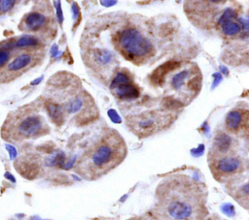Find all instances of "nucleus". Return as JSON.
I'll return each mask as SVG.
<instances>
[{
  "label": "nucleus",
  "instance_id": "26",
  "mask_svg": "<svg viewBox=\"0 0 249 220\" xmlns=\"http://www.w3.org/2000/svg\"><path fill=\"white\" fill-rule=\"evenodd\" d=\"M71 10H72V13H73V18H74V19L77 18L78 16H79V8H78V6H77L75 3L72 5Z\"/></svg>",
  "mask_w": 249,
  "mask_h": 220
},
{
  "label": "nucleus",
  "instance_id": "24",
  "mask_svg": "<svg viewBox=\"0 0 249 220\" xmlns=\"http://www.w3.org/2000/svg\"><path fill=\"white\" fill-rule=\"evenodd\" d=\"M10 53L8 51L0 50V66H2L8 59H9Z\"/></svg>",
  "mask_w": 249,
  "mask_h": 220
},
{
  "label": "nucleus",
  "instance_id": "29",
  "mask_svg": "<svg viewBox=\"0 0 249 220\" xmlns=\"http://www.w3.org/2000/svg\"><path fill=\"white\" fill-rule=\"evenodd\" d=\"M100 3L104 6H112L113 4H116V1H101Z\"/></svg>",
  "mask_w": 249,
  "mask_h": 220
},
{
  "label": "nucleus",
  "instance_id": "28",
  "mask_svg": "<svg viewBox=\"0 0 249 220\" xmlns=\"http://www.w3.org/2000/svg\"><path fill=\"white\" fill-rule=\"evenodd\" d=\"M42 79H43V76L40 77V78H38V79H34V80H32V81H31V85H36V84L40 83V82L42 81Z\"/></svg>",
  "mask_w": 249,
  "mask_h": 220
},
{
  "label": "nucleus",
  "instance_id": "9",
  "mask_svg": "<svg viewBox=\"0 0 249 220\" xmlns=\"http://www.w3.org/2000/svg\"><path fill=\"white\" fill-rule=\"evenodd\" d=\"M234 149V145L232 142V139L228 134L221 132L218 133L214 139L213 145L209 151V153L214 154H222L227 153Z\"/></svg>",
  "mask_w": 249,
  "mask_h": 220
},
{
  "label": "nucleus",
  "instance_id": "17",
  "mask_svg": "<svg viewBox=\"0 0 249 220\" xmlns=\"http://www.w3.org/2000/svg\"><path fill=\"white\" fill-rule=\"evenodd\" d=\"M39 44V40L32 35H23L21 36L17 42L16 47H34Z\"/></svg>",
  "mask_w": 249,
  "mask_h": 220
},
{
  "label": "nucleus",
  "instance_id": "6",
  "mask_svg": "<svg viewBox=\"0 0 249 220\" xmlns=\"http://www.w3.org/2000/svg\"><path fill=\"white\" fill-rule=\"evenodd\" d=\"M110 89L119 98L123 100H132L138 97L139 90L124 73H119L113 79Z\"/></svg>",
  "mask_w": 249,
  "mask_h": 220
},
{
  "label": "nucleus",
  "instance_id": "7",
  "mask_svg": "<svg viewBox=\"0 0 249 220\" xmlns=\"http://www.w3.org/2000/svg\"><path fill=\"white\" fill-rule=\"evenodd\" d=\"M42 128V119L38 115H28L24 117L18 126V132L24 137L36 135Z\"/></svg>",
  "mask_w": 249,
  "mask_h": 220
},
{
  "label": "nucleus",
  "instance_id": "3",
  "mask_svg": "<svg viewBox=\"0 0 249 220\" xmlns=\"http://www.w3.org/2000/svg\"><path fill=\"white\" fill-rule=\"evenodd\" d=\"M208 164L213 177L219 182L230 181L249 170V160L235 149L222 154L208 153Z\"/></svg>",
  "mask_w": 249,
  "mask_h": 220
},
{
  "label": "nucleus",
  "instance_id": "10",
  "mask_svg": "<svg viewBox=\"0 0 249 220\" xmlns=\"http://www.w3.org/2000/svg\"><path fill=\"white\" fill-rule=\"evenodd\" d=\"M245 120H246L245 113L242 110H233L227 114L226 126L229 131L232 133H237L243 130L246 122Z\"/></svg>",
  "mask_w": 249,
  "mask_h": 220
},
{
  "label": "nucleus",
  "instance_id": "8",
  "mask_svg": "<svg viewBox=\"0 0 249 220\" xmlns=\"http://www.w3.org/2000/svg\"><path fill=\"white\" fill-rule=\"evenodd\" d=\"M235 16L234 12L231 9H227L221 16L219 19V23L221 25L222 31L227 36H233L240 31V26L237 22L233 21V17Z\"/></svg>",
  "mask_w": 249,
  "mask_h": 220
},
{
  "label": "nucleus",
  "instance_id": "19",
  "mask_svg": "<svg viewBox=\"0 0 249 220\" xmlns=\"http://www.w3.org/2000/svg\"><path fill=\"white\" fill-rule=\"evenodd\" d=\"M15 3L16 2L12 1V0H2V1H0V9L3 12H8L14 7Z\"/></svg>",
  "mask_w": 249,
  "mask_h": 220
},
{
  "label": "nucleus",
  "instance_id": "22",
  "mask_svg": "<svg viewBox=\"0 0 249 220\" xmlns=\"http://www.w3.org/2000/svg\"><path fill=\"white\" fill-rule=\"evenodd\" d=\"M221 209L224 211V213H226L229 216H231V215L234 214V208L231 204H227L223 205V207H221Z\"/></svg>",
  "mask_w": 249,
  "mask_h": 220
},
{
  "label": "nucleus",
  "instance_id": "21",
  "mask_svg": "<svg viewBox=\"0 0 249 220\" xmlns=\"http://www.w3.org/2000/svg\"><path fill=\"white\" fill-rule=\"evenodd\" d=\"M108 116L115 123H120L121 122V117L119 116V114L117 113V111L115 110H108Z\"/></svg>",
  "mask_w": 249,
  "mask_h": 220
},
{
  "label": "nucleus",
  "instance_id": "2",
  "mask_svg": "<svg viewBox=\"0 0 249 220\" xmlns=\"http://www.w3.org/2000/svg\"><path fill=\"white\" fill-rule=\"evenodd\" d=\"M126 156V146L117 132L104 137L83 157L80 173L88 179H95L119 166Z\"/></svg>",
  "mask_w": 249,
  "mask_h": 220
},
{
  "label": "nucleus",
  "instance_id": "18",
  "mask_svg": "<svg viewBox=\"0 0 249 220\" xmlns=\"http://www.w3.org/2000/svg\"><path fill=\"white\" fill-rule=\"evenodd\" d=\"M83 104H84L83 99L81 97H76L69 102V104L66 107V110L68 113H75L82 109Z\"/></svg>",
  "mask_w": 249,
  "mask_h": 220
},
{
  "label": "nucleus",
  "instance_id": "13",
  "mask_svg": "<svg viewBox=\"0 0 249 220\" xmlns=\"http://www.w3.org/2000/svg\"><path fill=\"white\" fill-rule=\"evenodd\" d=\"M46 21V17L44 15L40 13H30L26 16L24 23L25 26L30 30H37L43 26Z\"/></svg>",
  "mask_w": 249,
  "mask_h": 220
},
{
  "label": "nucleus",
  "instance_id": "1",
  "mask_svg": "<svg viewBox=\"0 0 249 220\" xmlns=\"http://www.w3.org/2000/svg\"><path fill=\"white\" fill-rule=\"evenodd\" d=\"M207 192L205 186L186 174L163 179L156 190L155 220H205Z\"/></svg>",
  "mask_w": 249,
  "mask_h": 220
},
{
  "label": "nucleus",
  "instance_id": "20",
  "mask_svg": "<svg viewBox=\"0 0 249 220\" xmlns=\"http://www.w3.org/2000/svg\"><path fill=\"white\" fill-rule=\"evenodd\" d=\"M53 5H54V7H55L57 19H58L59 23H62V21H63V14H62L61 6H60V1H54V2H53Z\"/></svg>",
  "mask_w": 249,
  "mask_h": 220
},
{
  "label": "nucleus",
  "instance_id": "5",
  "mask_svg": "<svg viewBox=\"0 0 249 220\" xmlns=\"http://www.w3.org/2000/svg\"><path fill=\"white\" fill-rule=\"evenodd\" d=\"M228 193L244 208L249 209V175H238L227 184Z\"/></svg>",
  "mask_w": 249,
  "mask_h": 220
},
{
  "label": "nucleus",
  "instance_id": "27",
  "mask_svg": "<svg viewBox=\"0 0 249 220\" xmlns=\"http://www.w3.org/2000/svg\"><path fill=\"white\" fill-rule=\"evenodd\" d=\"M5 177L8 178V179H10L12 182H16V178H15L10 173H5Z\"/></svg>",
  "mask_w": 249,
  "mask_h": 220
},
{
  "label": "nucleus",
  "instance_id": "4",
  "mask_svg": "<svg viewBox=\"0 0 249 220\" xmlns=\"http://www.w3.org/2000/svg\"><path fill=\"white\" fill-rule=\"evenodd\" d=\"M118 44L123 53L129 59L149 56L153 50L152 43L135 28H124L118 36Z\"/></svg>",
  "mask_w": 249,
  "mask_h": 220
},
{
  "label": "nucleus",
  "instance_id": "12",
  "mask_svg": "<svg viewBox=\"0 0 249 220\" xmlns=\"http://www.w3.org/2000/svg\"><path fill=\"white\" fill-rule=\"evenodd\" d=\"M92 59H93V62L97 66H99V67H107V66L111 65L114 62L115 57H114L113 53L110 50H107V49H96V50L93 51Z\"/></svg>",
  "mask_w": 249,
  "mask_h": 220
},
{
  "label": "nucleus",
  "instance_id": "16",
  "mask_svg": "<svg viewBox=\"0 0 249 220\" xmlns=\"http://www.w3.org/2000/svg\"><path fill=\"white\" fill-rule=\"evenodd\" d=\"M190 76V70L186 69L178 74H176L172 79H171V84L174 89H180L184 83V81L187 79V78Z\"/></svg>",
  "mask_w": 249,
  "mask_h": 220
},
{
  "label": "nucleus",
  "instance_id": "30",
  "mask_svg": "<svg viewBox=\"0 0 249 220\" xmlns=\"http://www.w3.org/2000/svg\"><path fill=\"white\" fill-rule=\"evenodd\" d=\"M130 220H148V218H134V219H130ZM151 220H155L154 218Z\"/></svg>",
  "mask_w": 249,
  "mask_h": 220
},
{
  "label": "nucleus",
  "instance_id": "15",
  "mask_svg": "<svg viewBox=\"0 0 249 220\" xmlns=\"http://www.w3.org/2000/svg\"><path fill=\"white\" fill-rule=\"evenodd\" d=\"M47 110H48L50 117L55 124L60 125L63 122V111L59 105L50 104V105H48Z\"/></svg>",
  "mask_w": 249,
  "mask_h": 220
},
{
  "label": "nucleus",
  "instance_id": "23",
  "mask_svg": "<svg viewBox=\"0 0 249 220\" xmlns=\"http://www.w3.org/2000/svg\"><path fill=\"white\" fill-rule=\"evenodd\" d=\"M5 147H6V149L8 150V152H9V155H10V158L13 160V159H15L16 157H17V149H16V147H14L13 145H11V144H5Z\"/></svg>",
  "mask_w": 249,
  "mask_h": 220
},
{
  "label": "nucleus",
  "instance_id": "25",
  "mask_svg": "<svg viewBox=\"0 0 249 220\" xmlns=\"http://www.w3.org/2000/svg\"><path fill=\"white\" fill-rule=\"evenodd\" d=\"M59 50L57 49V46L56 45H53L52 48H51V56L52 57H56L57 55L60 54V52H58Z\"/></svg>",
  "mask_w": 249,
  "mask_h": 220
},
{
  "label": "nucleus",
  "instance_id": "14",
  "mask_svg": "<svg viewBox=\"0 0 249 220\" xmlns=\"http://www.w3.org/2000/svg\"><path fill=\"white\" fill-rule=\"evenodd\" d=\"M31 60H32V58H31V56L29 54H26V53L20 54L18 57H16L9 64L8 69H9V71H12V72L18 71V70L26 67L31 62Z\"/></svg>",
  "mask_w": 249,
  "mask_h": 220
},
{
  "label": "nucleus",
  "instance_id": "11",
  "mask_svg": "<svg viewBox=\"0 0 249 220\" xmlns=\"http://www.w3.org/2000/svg\"><path fill=\"white\" fill-rule=\"evenodd\" d=\"M133 123L136 125V129L145 136V133H151L156 129L157 119L152 115H142L139 116L136 121H133Z\"/></svg>",
  "mask_w": 249,
  "mask_h": 220
}]
</instances>
